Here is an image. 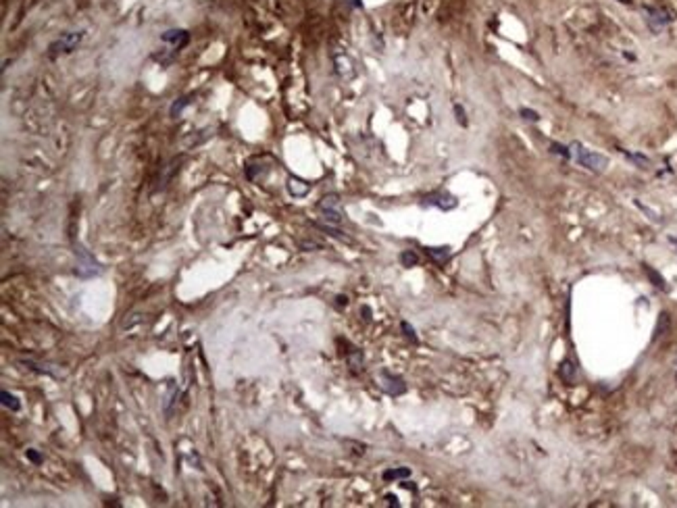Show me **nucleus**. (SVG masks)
I'll return each mask as SVG.
<instances>
[{
  "label": "nucleus",
  "mask_w": 677,
  "mask_h": 508,
  "mask_svg": "<svg viewBox=\"0 0 677 508\" xmlns=\"http://www.w3.org/2000/svg\"><path fill=\"white\" fill-rule=\"evenodd\" d=\"M73 252H76V269H73V273L80 279H92V277L102 275V265L92 257V254L82 244H76Z\"/></svg>",
  "instance_id": "1"
},
{
  "label": "nucleus",
  "mask_w": 677,
  "mask_h": 508,
  "mask_svg": "<svg viewBox=\"0 0 677 508\" xmlns=\"http://www.w3.org/2000/svg\"><path fill=\"white\" fill-rule=\"evenodd\" d=\"M569 148H571V157H575V161L582 167H586V169H590L594 173H602L608 167V157H604L600 152H594V150L582 146L580 142H573Z\"/></svg>",
  "instance_id": "2"
},
{
  "label": "nucleus",
  "mask_w": 677,
  "mask_h": 508,
  "mask_svg": "<svg viewBox=\"0 0 677 508\" xmlns=\"http://www.w3.org/2000/svg\"><path fill=\"white\" fill-rule=\"evenodd\" d=\"M84 40V32H69V34H63L58 40H54L50 46H48V54L54 58L56 54H69L78 48V44Z\"/></svg>",
  "instance_id": "3"
},
{
  "label": "nucleus",
  "mask_w": 677,
  "mask_h": 508,
  "mask_svg": "<svg viewBox=\"0 0 677 508\" xmlns=\"http://www.w3.org/2000/svg\"><path fill=\"white\" fill-rule=\"evenodd\" d=\"M378 381H380V388L388 394V396H402L406 392V384H404V379L400 375H394L390 371H382L378 375Z\"/></svg>",
  "instance_id": "4"
},
{
  "label": "nucleus",
  "mask_w": 677,
  "mask_h": 508,
  "mask_svg": "<svg viewBox=\"0 0 677 508\" xmlns=\"http://www.w3.org/2000/svg\"><path fill=\"white\" fill-rule=\"evenodd\" d=\"M423 205L427 207H438L440 211H452L459 203L455 196H450L448 192H434V194H427L423 198Z\"/></svg>",
  "instance_id": "5"
},
{
  "label": "nucleus",
  "mask_w": 677,
  "mask_h": 508,
  "mask_svg": "<svg viewBox=\"0 0 677 508\" xmlns=\"http://www.w3.org/2000/svg\"><path fill=\"white\" fill-rule=\"evenodd\" d=\"M161 40H163L165 44H171V46H173V52H179L183 46H186V44L190 42V34H188L186 30H169V32L163 34Z\"/></svg>",
  "instance_id": "6"
},
{
  "label": "nucleus",
  "mask_w": 677,
  "mask_h": 508,
  "mask_svg": "<svg viewBox=\"0 0 677 508\" xmlns=\"http://www.w3.org/2000/svg\"><path fill=\"white\" fill-rule=\"evenodd\" d=\"M288 192L294 196V198H304L306 194L311 192V183L309 181H304L300 177H290L288 179Z\"/></svg>",
  "instance_id": "7"
},
{
  "label": "nucleus",
  "mask_w": 677,
  "mask_h": 508,
  "mask_svg": "<svg viewBox=\"0 0 677 508\" xmlns=\"http://www.w3.org/2000/svg\"><path fill=\"white\" fill-rule=\"evenodd\" d=\"M27 369H32V371H36V373H42V375H48V377H54V379H58L60 377V373L56 371V367L54 365H48V362H38V360H32V358H25V360H21Z\"/></svg>",
  "instance_id": "8"
},
{
  "label": "nucleus",
  "mask_w": 677,
  "mask_h": 508,
  "mask_svg": "<svg viewBox=\"0 0 677 508\" xmlns=\"http://www.w3.org/2000/svg\"><path fill=\"white\" fill-rule=\"evenodd\" d=\"M425 254H427V257L432 259L434 263L444 265V263L450 259V248H448V246H429V248H425Z\"/></svg>",
  "instance_id": "9"
},
{
  "label": "nucleus",
  "mask_w": 677,
  "mask_h": 508,
  "mask_svg": "<svg viewBox=\"0 0 677 508\" xmlns=\"http://www.w3.org/2000/svg\"><path fill=\"white\" fill-rule=\"evenodd\" d=\"M559 373H561V377H563V381H565V384H575V377H577V367H575V362H573L571 358H565V360L561 362V369H559Z\"/></svg>",
  "instance_id": "10"
},
{
  "label": "nucleus",
  "mask_w": 677,
  "mask_h": 508,
  "mask_svg": "<svg viewBox=\"0 0 677 508\" xmlns=\"http://www.w3.org/2000/svg\"><path fill=\"white\" fill-rule=\"evenodd\" d=\"M177 396H179V388L175 384H169L167 386V394H165V402H163V408H165V415L169 417L171 411H173V404L177 402Z\"/></svg>",
  "instance_id": "11"
},
{
  "label": "nucleus",
  "mask_w": 677,
  "mask_h": 508,
  "mask_svg": "<svg viewBox=\"0 0 677 508\" xmlns=\"http://www.w3.org/2000/svg\"><path fill=\"white\" fill-rule=\"evenodd\" d=\"M0 402H3L5 408H9V411H13V413H19V411H21V402H19V398H17L15 394L7 392V390L0 392Z\"/></svg>",
  "instance_id": "12"
},
{
  "label": "nucleus",
  "mask_w": 677,
  "mask_h": 508,
  "mask_svg": "<svg viewBox=\"0 0 677 508\" xmlns=\"http://www.w3.org/2000/svg\"><path fill=\"white\" fill-rule=\"evenodd\" d=\"M346 360H348V367H350L352 373H358V371L363 369V352H360L358 348H352V350L348 352Z\"/></svg>",
  "instance_id": "13"
},
{
  "label": "nucleus",
  "mask_w": 677,
  "mask_h": 508,
  "mask_svg": "<svg viewBox=\"0 0 677 508\" xmlns=\"http://www.w3.org/2000/svg\"><path fill=\"white\" fill-rule=\"evenodd\" d=\"M384 481H398V479H409L411 477V469L400 467V469H388L384 471Z\"/></svg>",
  "instance_id": "14"
},
{
  "label": "nucleus",
  "mask_w": 677,
  "mask_h": 508,
  "mask_svg": "<svg viewBox=\"0 0 677 508\" xmlns=\"http://www.w3.org/2000/svg\"><path fill=\"white\" fill-rule=\"evenodd\" d=\"M338 209H340V196L338 194H328L319 203V211L321 213H325V211H338Z\"/></svg>",
  "instance_id": "15"
},
{
  "label": "nucleus",
  "mask_w": 677,
  "mask_h": 508,
  "mask_svg": "<svg viewBox=\"0 0 677 508\" xmlns=\"http://www.w3.org/2000/svg\"><path fill=\"white\" fill-rule=\"evenodd\" d=\"M315 227H319L321 231H325V233H330V235H334V238H338V240H342V242H350V238L348 235H344V231L342 229H338V225H332V223H313Z\"/></svg>",
  "instance_id": "16"
},
{
  "label": "nucleus",
  "mask_w": 677,
  "mask_h": 508,
  "mask_svg": "<svg viewBox=\"0 0 677 508\" xmlns=\"http://www.w3.org/2000/svg\"><path fill=\"white\" fill-rule=\"evenodd\" d=\"M190 102H192V96H183V98L175 100V102L171 104V108H169V115H171V117H179L183 108L190 106Z\"/></svg>",
  "instance_id": "17"
},
{
  "label": "nucleus",
  "mask_w": 677,
  "mask_h": 508,
  "mask_svg": "<svg viewBox=\"0 0 677 508\" xmlns=\"http://www.w3.org/2000/svg\"><path fill=\"white\" fill-rule=\"evenodd\" d=\"M646 13H648V21H656L654 27H661V25H665L669 21L667 13L663 9H648Z\"/></svg>",
  "instance_id": "18"
},
{
  "label": "nucleus",
  "mask_w": 677,
  "mask_h": 508,
  "mask_svg": "<svg viewBox=\"0 0 677 508\" xmlns=\"http://www.w3.org/2000/svg\"><path fill=\"white\" fill-rule=\"evenodd\" d=\"M400 263H402V267H406V269L415 267V265L419 263L417 252H415V250H402V252H400Z\"/></svg>",
  "instance_id": "19"
},
{
  "label": "nucleus",
  "mask_w": 677,
  "mask_h": 508,
  "mask_svg": "<svg viewBox=\"0 0 677 508\" xmlns=\"http://www.w3.org/2000/svg\"><path fill=\"white\" fill-rule=\"evenodd\" d=\"M400 330H402L404 338H406L411 344H419V338H417V332L413 330V325H409L406 321H400Z\"/></svg>",
  "instance_id": "20"
},
{
  "label": "nucleus",
  "mask_w": 677,
  "mask_h": 508,
  "mask_svg": "<svg viewBox=\"0 0 677 508\" xmlns=\"http://www.w3.org/2000/svg\"><path fill=\"white\" fill-rule=\"evenodd\" d=\"M550 148H552V152L559 154V157H563V159H569V157H571V148H569V146H563V144H559V142H550Z\"/></svg>",
  "instance_id": "21"
},
{
  "label": "nucleus",
  "mask_w": 677,
  "mask_h": 508,
  "mask_svg": "<svg viewBox=\"0 0 677 508\" xmlns=\"http://www.w3.org/2000/svg\"><path fill=\"white\" fill-rule=\"evenodd\" d=\"M455 117H457V123L461 125V127H467V113H465V108L461 106V104H455Z\"/></svg>",
  "instance_id": "22"
},
{
  "label": "nucleus",
  "mask_w": 677,
  "mask_h": 508,
  "mask_svg": "<svg viewBox=\"0 0 677 508\" xmlns=\"http://www.w3.org/2000/svg\"><path fill=\"white\" fill-rule=\"evenodd\" d=\"M646 273H648V277L654 281V286H656V288H661V290H665V288H667V286H665V281H663V277H661L656 271H652L650 267H646Z\"/></svg>",
  "instance_id": "23"
},
{
  "label": "nucleus",
  "mask_w": 677,
  "mask_h": 508,
  "mask_svg": "<svg viewBox=\"0 0 677 508\" xmlns=\"http://www.w3.org/2000/svg\"><path fill=\"white\" fill-rule=\"evenodd\" d=\"M25 459L30 461V463H34V465H42V457H40V452H36L34 448H30V450H25Z\"/></svg>",
  "instance_id": "24"
},
{
  "label": "nucleus",
  "mask_w": 677,
  "mask_h": 508,
  "mask_svg": "<svg viewBox=\"0 0 677 508\" xmlns=\"http://www.w3.org/2000/svg\"><path fill=\"white\" fill-rule=\"evenodd\" d=\"M519 115H521L523 119H527V121H540V115H538L536 111H531V108H521Z\"/></svg>",
  "instance_id": "25"
},
{
  "label": "nucleus",
  "mask_w": 677,
  "mask_h": 508,
  "mask_svg": "<svg viewBox=\"0 0 677 508\" xmlns=\"http://www.w3.org/2000/svg\"><path fill=\"white\" fill-rule=\"evenodd\" d=\"M298 246H300L302 250H315V248H323L319 242H313V240H306V242H304V240H300V242H298Z\"/></svg>",
  "instance_id": "26"
},
{
  "label": "nucleus",
  "mask_w": 677,
  "mask_h": 508,
  "mask_svg": "<svg viewBox=\"0 0 677 508\" xmlns=\"http://www.w3.org/2000/svg\"><path fill=\"white\" fill-rule=\"evenodd\" d=\"M384 500H386V504H388V506H400V502H398V498H396L394 494H386V496H384Z\"/></svg>",
  "instance_id": "27"
},
{
  "label": "nucleus",
  "mask_w": 677,
  "mask_h": 508,
  "mask_svg": "<svg viewBox=\"0 0 677 508\" xmlns=\"http://www.w3.org/2000/svg\"><path fill=\"white\" fill-rule=\"evenodd\" d=\"M360 312H363V319H367V321L371 319V308H369V306H363Z\"/></svg>",
  "instance_id": "28"
},
{
  "label": "nucleus",
  "mask_w": 677,
  "mask_h": 508,
  "mask_svg": "<svg viewBox=\"0 0 677 508\" xmlns=\"http://www.w3.org/2000/svg\"><path fill=\"white\" fill-rule=\"evenodd\" d=\"M336 300H338V302H336L338 306H346V304H348V298H346V296H338Z\"/></svg>",
  "instance_id": "29"
},
{
  "label": "nucleus",
  "mask_w": 677,
  "mask_h": 508,
  "mask_svg": "<svg viewBox=\"0 0 677 508\" xmlns=\"http://www.w3.org/2000/svg\"><path fill=\"white\" fill-rule=\"evenodd\" d=\"M669 244H673V246L677 248V238H673V235H671V238H669Z\"/></svg>",
  "instance_id": "30"
},
{
  "label": "nucleus",
  "mask_w": 677,
  "mask_h": 508,
  "mask_svg": "<svg viewBox=\"0 0 677 508\" xmlns=\"http://www.w3.org/2000/svg\"><path fill=\"white\" fill-rule=\"evenodd\" d=\"M621 3H632V0H621Z\"/></svg>",
  "instance_id": "31"
}]
</instances>
